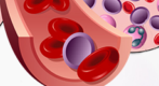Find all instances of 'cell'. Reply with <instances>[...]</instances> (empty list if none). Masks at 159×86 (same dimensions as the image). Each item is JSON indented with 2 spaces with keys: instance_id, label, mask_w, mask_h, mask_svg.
Here are the masks:
<instances>
[{
  "instance_id": "1",
  "label": "cell",
  "mask_w": 159,
  "mask_h": 86,
  "mask_svg": "<svg viewBox=\"0 0 159 86\" xmlns=\"http://www.w3.org/2000/svg\"><path fill=\"white\" fill-rule=\"evenodd\" d=\"M96 51L93 39L84 32L74 34L66 41L63 50L64 61L70 69L77 70L81 63Z\"/></svg>"
},
{
  "instance_id": "2",
  "label": "cell",
  "mask_w": 159,
  "mask_h": 86,
  "mask_svg": "<svg viewBox=\"0 0 159 86\" xmlns=\"http://www.w3.org/2000/svg\"><path fill=\"white\" fill-rule=\"evenodd\" d=\"M126 35L133 37L131 43V46L133 48L141 47L146 40V30L142 26H129L126 29Z\"/></svg>"
},
{
  "instance_id": "3",
  "label": "cell",
  "mask_w": 159,
  "mask_h": 86,
  "mask_svg": "<svg viewBox=\"0 0 159 86\" xmlns=\"http://www.w3.org/2000/svg\"><path fill=\"white\" fill-rule=\"evenodd\" d=\"M149 10L145 6H139L135 8L134 11L130 15V21L133 25H142L148 19Z\"/></svg>"
},
{
  "instance_id": "4",
  "label": "cell",
  "mask_w": 159,
  "mask_h": 86,
  "mask_svg": "<svg viewBox=\"0 0 159 86\" xmlns=\"http://www.w3.org/2000/svg\"><path fill=\"white\" fill-rule=\"evenodd\" d=\"M103 9L111 14H118L122 10V3L120 0H103Z\"/></svg>"
},
{
  "instance_id": "5",
  "label": "cell",
  "mask_w": 159,
  "mask_h": 86,
  "mask_svg": "<svg viewBox=\"0 0 159 86\" xmlns=\"http://www.w3.org/2000/svg\"><path fill=\"white\" fill-rule=\"evenodd\" d=\"M149 24H151L152 28H154V29H156V30H159V15H155V16L151 17Z\"/></svg>"
},
{
  "instance_id": "6",
  "label": "cell",
  "mask_w": 159,
  "mask_h": 86,
  "mask_svg": "<svg viewBox=\"0 0 159 86\" xmlns=\"http://www.w3.org/2000/svg\"><path fill=\"white\" fill-rule=\"evenodd\" d=\"M134 6H133V3L132 2H130V1H127V2H125L124 3V10H125V12L128 13V14H131L132 12L134 11Z\"/></svg>"
},
{
  "instance_id": "7",
  "label": "cell",
  "mask_w": 159,
  "mask_h": 86,
  "mask_svg": "<svg viewBox=\"0 0 159 86\" xmlns=\"http://www.w3.org/2000/svg\"><path fill=\"white\" fill-rule=\"evenodd\" d=\"M103 18H104L105 21L108 22V23H111V26H114V27H116V22L113 19V17L108 16V15H104V16H103Z\"/></svg>"
},
{
  "instance_id": "8",
  "label": "cell",
  "mask_w": 159,
  "mask_h": 86,
  "mask_svg": "<svg viewBox=\"0 0 159 86\" xmlns=\"http://www.w3.org/2000/svg\"><path fill=\"white\" fill-rule=\"evenodd\" d=\"M95 1L96 0H84V2L89 6V8H93L95 4Z\"/></svg>"
},
{
  "instance_id": "9",
  "label": "cell",
  "mask_w": 159,
  "mask_h": 86,
  "mask_svg": "<svg viewBox=\"0 0 159 86\" xmlns=\"http://www.w3.org/2000/svg\"><path fill=\"white\" fill-rule=\"evenodd\" d=\"M154 42H155L156 44H159V34L155 37V38H154Z\"/></svg>"
},
{
  "instance_id": "10",
  "label": "cell",
  "mask_w": 159,
  "mask_h": 86,
  "mask_svg": "<svg viewBox=\"0 0 159 86\" xmlns=\"http://www.w3.org/2000/svg\"><path fill=\"white\" fill-rule=\"evenodd\" d=\"M157 9H158V11H159V0H158V3H157Z\"/></svg>"
},
{
  "instance_id": "11",
  "label": "cell",
  "mask_w": 159,
  "mask_h": 86,
  "mask_svg": "<svg viewBox=\"0 0 159 86\" xmlns=\"http://www.w3.org/2000/svg\"><path fill=\"white\" fill-rule=\"evenodd\" d=\"M146 1H147V2H153L154 0H146Z\"/></svg>"
},
{
  "instance_id": "12",
  "label": "cell",
  "mask_w": 159,
  "mask_h": 86,
  "mask_svg": "<svg viewBox=\"0 0 159 86\" xmlns=\"http://www.w3.org/2000/svg\"><path fill=\"white\" fill-rule=\"evenodd\" d=\"M132 1H140V0H132Z\"/></svg>"
}]
</instances>
